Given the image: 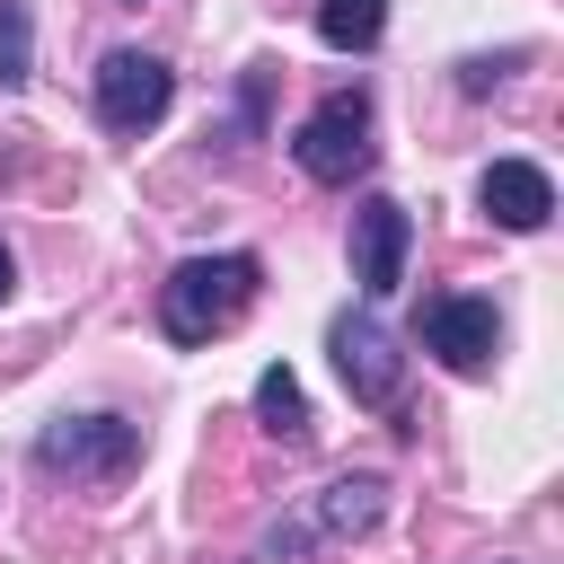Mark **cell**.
Returning <instances> with one entry per match:
<instances>
[{
    "mask_svg": "<svg viewBox=\"0 0 564 564\" xmlns=\"http://www.w3.org/2000/svg\"><path fill=\"white\" fill-rule=\"evenodd\" d=\"M256 282H264V264L256 256H185L167 282H159V326H167V344H212L220 326H238L247 317V300H256Z\"/></svg>",
    "mask_w": 564,
    "mask_h": 564,
    "instance_id": "6da1fadb",
    "label": "cell"
},
{
    "mask_svg": "<svg viewBox=\"0 0 564 564\" xmlns=\"http://www.w3.org/2000/svg\"><path fill=\"white\" fill-rule=\"evenodd\" d=\"M388 520V485L379 476H335V485H317L291 520H273L264 538H256V564H291V555H308V546H344V538H361V529H379Z\"/></svg>",
    "mask_w": 564,
    "mask_h": 564,
    "instance_id": "7a4b0ae2",
    "label": "cell"
},
{
    "mask_svg": "<svg viewBox=\"0 0 564 564\" xmlns=\"http://www.w3.org/2000/svg\"><path fill=\"white\" fill-rule=\"evenodd\" d=\"M291 159H300V176H317V185H352V176L379 159V141H370V97H361V88L317 97V115L291 132Z\"/></svg>",
    "mask_w": 564,
    "mask_h": 564,
    "instance_id": "3957f363",
    "label": "cell"
},
{
    "mask_svg": "<svg viewBox=\"0 0 564 564\" xmlns=\"http://www.w3.org/2000/svg\"><path fill=\"white\" fill-rule=\"evenodd\" d=\"M35 467L44 476H132L141 467V423L123 414H62L35 432Z\"/></svg>",
    "mask_w": 564,
    "mask_h": 564,
    "instance_id": "277c9868",
    "label": "cell"
},
{
    "mask_svg": "<svg viewBox=\"0 0 564 564\" xmlns=\"http://www.w3.org/2000/svg\"><path fill=\"white\" fill-rule=\"evenodd\" d=\"M167 106H176V70H167L159 53H132V44H115V53L97 62V123H106V132L141 141V132H150Z\"/></svg>",
    "mask_w": 564,
    "mask_h": 564,
    "instance_id": "5b68a950",
    "label": "cell"
},
{
    "mask_svg": "<svg viewBox=\"0 0 564 564\" xmlns=\"http://www.w3.org/2000/svg\"><path fill=\"white\" fill-rule=\"evenodd\" d=\"M423 352H432L441 370H458V379L494 370V352H502V317H494V300H467V291L423 300Z\"/></svg>",
    "mask_w": 564,
    "mask_h": 564,
    "instance_id": "8992f818",
    "label": "cell"
},
{
    "mask_svg": "<svg viewBox=\"0 0 564 564\" xmlns=\"http://www.w3.org/2000/svg\"><path fill=\"white\" fill-rule=\"evenodd\" d=\"M326 352H335V370H344V388H352L361 405H397L405 352H397V335H388L370 308H344V317L326 326Z\"/></svg>",
    "mask_w": 564,
    "mask_h": 564,
    "instance_id": "52a82bcc",
    "label": "cell"
},
{
    "mask_svg": "<svg viewBox=\"0 0 564 564\" xmlns=\"http://www.w3.org/2000/svg\"><path fill=\"white\" fill-rule=\"evenodd\" d=\"M405 247H414L405 203L397 194H361L352 203V282H361V300H388L405 282Z\"/></svg>",
    "mask_w": 564,
    "mask_h": 564,
    "instance_id": "ba28073f",
    "label": "cell"
},
{
    "mask_svg": "<svg viewBox=\"0 0 564 564\" xmlns=\"http://www.w3.org/2000/svg\"><path fill=\"white\" fill-rule=\"evenodd\" d=\"M476 203H485V220H502V229H520V238L555 220V185H546L538 159H494V167L476 176Z\"/></svg>",
    "mask_w": 564,
    "mask_h": 564,
    "instance_id": "9c48e42d",
    "label": "cell"
},
{
    "mask_svg": "<svg viewBox=\"0 0 564 564\" xmlns=\"http://www.w3.org/2000/svg\"><path fill=\"white\" fill-rule=\"evenodd\" d=\"M256 423H264L273 441H291V449L308 441V397H300V379H291L282 361H273V370L256 379Z\"/></svg>",
    "mask_w": 564,
    "mask_h": 564,
    "instance_id": "30bf717a",
    "label": "cell"
},
{
    "mask_svg": "<svg viewBox=\"0 0 564 564\" xmlns=\"http://www.w3.org/2000/svg\"><path fill=\"white\" fill-rule=\"evenodd\" d=\"M317 35L335 53H370L388 35V0H317Z\"/></svg>",
    "mask_w": 564,
    "mask_h": 564,
    "instance_id": "8fae6325",
    "label": "cell"
},
{
    "mask_svg": "<svg viewBox=\"0 0 564 564\" xmlns=\"http://www.w3.org/2000/svg\"><path fill=\"white\" fill-rule=\"evenodd\" d=\"M35 79V26H26V0H0V88H26Z\"/></svg>",
    "mask_w": 564,
    "mask_h": 564,
    "instance_id": "7c38bea8",
    "label": "cell"
},
{
    "mask_svg": "<svg viewBox=\"0 0 564 564\" xmlns=\"http://www.w3.org/2000/svg\"><path fill=\"white\" fill-rule=\"evenodd\" d=\"M264 88H273V62H247V79H238V115H229V141H256V132H264Z\"/></svg>",
    "mask_w": 564,
    "mask_h": 564,
    "instance_id": "4fadbf2b",
    "label": "cell"
},
{
    "mask_svg": "<svg viewBox=\"0 0 564 564\" xmlns=\"http://www.w3.org/2000/svg\"><path fill=\"white\" fill-rule=\"evenodd\" d=\"M511 62H520V53H467V62H458V88H467V97H485V88H494Z\"/></svg>",
    "mask_w": 564,
    "mask_h": 564,
    "instance_id": "5bb4252c",
    "label": "cell"
},
{
    "mask_svg": "<svg viewBox=\"0 0 564 564\" xmlns=\"http://www.w3.org/2000/svg\"><path fill=\"white\" fill-rule=\"evenodd\" d=\"M9 282H18V256H9V247H0V300H9Z\"/></svg>",
    "mask_w": 564,
    "mask_h": 564,
    "instance_id": "9a60e30c",
    "label": "cell"
},
{
    "mask_svg": "<svg viewBox=\"0 0 564 564\" xmlns=\"http://www.w3.org/2000/svg\"><path fill=\"white\" fill-rule=\"evenodd\" d=\"M123 9H132V0H123Z\"/></svg>",
    "mask_w": 564,
    "mask_h": 564,
    "instance_id": "2e32d148",
    "label": "cell"
}]
</instances>
